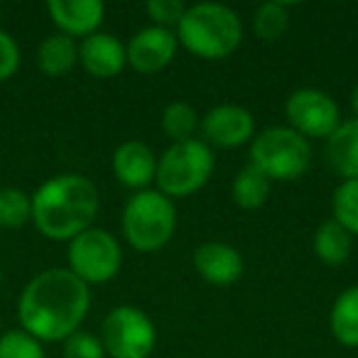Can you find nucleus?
Returning a JSON list of instances; mask_svg holds the SVG:
<instances>
[{"mask_svg": "<svg viewBox=\"0 0 358 358\" xmlns=\"http://www.w3.org/2000/svg\"><path fill=\"white\" fill-rule=\"evenodd\" d=\"M91 309V287L69 268H50L30 280L17 299L20 329L42 343H64Z\"/></svg>", "mask_w": 358, "mask_h": 358, "instance_id": "obj_1", "label": "nucleus"}, {"mask_svg": "<svg viewBox=\"0 0 358 358\" xmlns=\"http://www.w3.org/2000/svg\"><path fill=\"white\" fill-rule=\"evenodd\" d=\"M32 196V224L45 238L69 243L94 226L101 196L84 174H57L37 187Z\"/></svg>", "mask_w": 358, "mask_h": 358, "instance_id": "obj_2", "label": "nucleus"}, {"mask_svg": "<svg viewBox=\"0 0 358 358\" xmlns=\"http://www.w3.org/2000/svg\"><path fill=\"white\" fill-rule=\"evenodd\" d=\"M179 47L206 62L231 57L243 42V20L224 3H196L174 27Z\"/></svg>", "mask_w": 358, "mask_h": 358, "instance_id": "obj_3", "label": "nucleus"}, {"mask_svg": "<svg viewBox=\"0 0 358 358\" xmlns=\"http://www.w3.org/2000/svg\"><path fill=\"white\" fill-rule=\"evenodd\" d=\"M214 167V150L201 138L172 143L157 157L155 185L167 199H187L209 185Z\"/></svg>", "mask_w": 358, "mask_h": 358, "instance_id": "obj_4", "label": "nucleus"}, {"mask_svg": "<svg viewBox=\"0 0 358 358\" xmlns=\"http://www.w3.org/2000/svg\"><path fill=\"white\" fill-rule=\"evenodd\" d=\"M120 229L130 248L140 253H157L172 241L177 231V209L157 189L135 192L123 206Z\"/></svg>", "mask_w": 358, "mask_h": 358, "instance_id": "obj_5", "label": "nucleus"}, {"mask_svg": "<svg viewBox=\"0 0 358 358\" xmlns=\"http://www.w3.org/2000/svg\"><path fill=\"white\" fill-rule=\"evenodd\" d=\"M312 145L289 125H273L250 140V164L270 182H294L309 169Z\"/></svg>", "mask_w": 358, "mask_h": 358, "instance_id": "obj_6", "label": "nucleus"}, {"mask_svg": "<svg viewBox=\"0 0 358 358\" xmlns=\"http://www.w3.org/2000/svg\"><path fill=\"white\" fill-rule=\"evenodd\" d=\"M66 268L91 287L115 280L123 268V248L120 241L106 229H86L69 241L66 248Z\"/></svg>", "mask_w": 358, "mask_h": 358, "instance_id": "obj_7", "label": "nucleus"}, {"mask_svg": "<svg viewBox=\"0 0 358 358\" xmlns=\"http://www.w3.org/2000/svg\"><path fill=\"white\" fill-rule=\"evenodd\" d=\"M99 338L110 358H150L157 346V329L140 307L120 304L101 322Z\"/></svg>", "mask_w": 358, "mask_h": 358, "instance_id": "obj_8", "label": "nucleus"}, {"mask_svg": "<svg viewBox=\"0 0 358 358\" xmlns=\"http://www.w3.org/2000/svg\"><path fill=\"white\" fill-rule=\"evenodd\" d=\"M285 115L287 125L302 138L329 140L334 130L341 125V110L338 103L322 89L304 86L287 96L285 101Z\"/></svg>", "mask_w": 358, "mask_h": 358, "instance_id": "obj_9", "label": "nucleus"}, {"mask_svg": "<svg viewBox=\"0 0 358 358\" xmlns=\"http://www.w3.org/2000/svg\"><path fill=\"white\" fill-rule=\"evenodd\" d=\"M201 140L211 150H236L255 138V118L248 108L236 103H221L206 110L199 125Z\"/></svg>", "mask_w": 358, "mask_h": 358, "instance_id": "obj_10", "label": "nucleus"}, {"mask_svg": "<svg viewBox=\"0 0 358 358\" xmlns=\"http://www.w3.org/2000/svg\"><path fill=\"white\" fill-rule=\"evenodd\" d=\"M177 50L179 42L174 30L150 25L130 37L125 45V57H128V66H133L138 74H159L172 64Z\"/></svg>", "mask_w": 358, "mask_h": 358, "instance_id": "obj_11", "label": "nucleus"}, {"mask_svg": "<svg viewBox=\"0 0 358 358\" xmlns=\"http://www.w3.org/2000/svg\"><path fill=\"white\" fill-rule=\"evenodd\" d=\"M194 270L206 280L209 285L216 287H229L236 285L245 273V260L238 248L224 241H206L192 255Z\"/></svg>", "mask_w": 358, "mask_h": 358, "instance_id": "obj_12", "label": "nucleus"}, {"mask_svg": "<svg viewBox=\"0 0 358 358\" xmlns=\"http://www.w3.org/2000/svg\"><path fill=\"white\" fill-rule=\"evenodd\" d=\"M110 167L120 185L128 189L143 192L150 189V185L155 182L157 174V155L152 152V148L140 140H125L115 148Z\"/></svg>", "mask_w": 358, "mask_h": 358, "instance_id": "obj_13", "label": "nucleus"}, {"mask_svg": "<svg viewBox=\"0 0 358 358\" xmlns=\"http://www.w3.org/2000/svg\"><path fill=\"white\" fill-rule=\"evenodd\" d=\"M50 20L55 22L57 32L71 37L86 40L89 35L99 32L103 22L106 8L101 0H50L47 3Z\"/></svg>", "mask_w": 358, "mask_h": 358, "instance_id": "obj_14", "label": "nucleus"}, {"mask_svg": "<svg viewBox=\"0 0 358 358\" xmlns=\"http://www.w3.org/2000/svg\"><path fill=\"white\" fill-rule=\"evenodd\" d=\"M79 64L94 79H113L128 64L125 45L110 32H94L79 42Z\"/></svg>", "mask_w": 358, "mask_h": 358, "instance_id": "obj_15", "label": "nucleus"}, {"mask_svg": "<svg viewBox=\"0 0 358 358\" xmlns=\"http://www.w3.org/2000/svg\"><path fill=\"white\" fill-rule=\"evenodd\" d=\"M327 155L334 172L343 179H358V118L341 120L327 140Z\"/></svg>", "mask_w": 358, "mask_h": 358, "instance_id": "obj_16", "label": "nucleus"}, {"mask_svg": "<svg viewBox=\"0 0 358 358\" xmlns=\"http://www.w3.org/2000/svg\"><path fill=\"white\" fill-rule=\"evenodd\" d=\"M37 64H40L42 74L55 76V79L69 74L79 64V45L62 32L47 35L37 47Z\"/></svg>", "mask_w": 358, "mask_h": 358, "instance_id": "obj_17", "label": "nucleus"}, {"mask_svg": "<svg viewBox=\"0 0 358 358\" xmlns=\"http://www.w3.org/2000/svg\"><path fill=\"white\" fill-rule=\"evenodd\" d=\"M312 248H314V255H317L324 265L336 268V265H343L351 258L353 236L348 234L343 226H338L334 219H327L314 231Z\"/></svg>", "mask_w": 358, "mask_h": 358, "instance_id": "obj_18", "label": "nucleus"}, {"mask_svg": "<svg viewBox=\"0 0 358 358\" xmlns=\"http://www.w3.org/2000/svg\"><path fill=\"white\" fill-rule=\"evenodd\" d=\"M329 329L346 348H358V285L346 287L331 304Z\"/></svg>", "mask_w": 358, "mask_h": 358, "instance_id": "obj_19", "label": "nucleus"}, {"mask_svg": "<svg viewBox=\"0 0 358 358\" xmlns=\"http://www.w3.org/2000/svg\"><path fill=\"white\" fill-rule=\"evenodd\" d=\"M270 182L260 169H255L253 164L238 169L234 177V185H231V196H234V204L243 211H255L260 206H265L270 196Z\"/></svg>", "mask_w": 358, "mask_h": 358, "instance_id": "obj_20", "label": "nucleus"}, {"mask_svg": "<svg viewBox=\"0 0 358 358\" xmlns=\"http://www.w3.org/2000/svg\"><path fill=\"white\" fill-rule=\"evenodd\" d=\"M164 135L172 143H185V140H194L199 133L201 115L196 113V108L187 101H172L164 106L162 118H159Z\"/></svg>", "mask_w": 358, "mask_h": 358, "instance_id": "obj_21", "label": "nucleus"}, {"mask_svg": "<svg viewBox=\"0 0 358 358\" xmlns=\"http://www.w3.org/2000/svg\"><path fill=\"white\" fill-rule=\"evenodd\" d=\"M289 27V6L280 0H270L255 8L253 13V32L258 40L275 42L287 32Z\"/></svg>", "mask_w": 358, "mask_h": 358, "instance_id": "obj_22", "label": "nucleus"}, {"mask_svg": "<svg viewBox=\"0 0 358 358\" xmlns=\"http://www.w3.org/2000/svg\"><path fill=\"white\" fill-rule=\"evenodd\" d=\"M331 219L358 238V179H341L331 194Z\"/></svg>", "mask_w": 358, "mask_h": 358, "instance_id": "obj_23", "label": "nucleus"}, {"mask_svg": "<svg viewBox=\"0 0 358 358\" xmlns=\"http://www.w3.org/2000/svg\"><path fill=\"white\" fill-rule=\"evenodd\" d=\"M32 221V196L17 187L0 189V229H22Z\"/></svg>", "mask_w": 358, "mask_h": 358, "instance_id": "obj_24", "label": "nucleus"}, {"mask_svg": "<svg viewBox=\"0 0 358 358\" xmlns=\"http://www.w3.org/2000/svg\"><path fill=\"white\" fill-rule=\"evenodd\" d=\"M0 358H47L42 341L22 329H8L0 334Z\"/></svg>", "mask_w": 358, "mask_h": 358, "instance_id": "obj_25", "label": "nucleus"}, {"mask_svg": "<svg viewBox=\"0 0 358 358\" xmlns=\"http://www.w3.org/2000/svg\"><path fill=\"white\" fill-rule=\"evenodd\" d=\"M187 3L182 0H148L145 3V15L152 20L155 27H164V30H172L179 25V20L185 17Z\"/></svg>", "mask_w": 358, "mask_h": 358, "instance_id": "obj_26", "label": "nucleus"}, {"mask_svg": "<svg viewBox=\"0 0 358 358\" xmlns=\"http://www.w3.org/2000/svg\"><path fill=\"white\" fill-rule=\"evenodd\" d=\"M64 358H106V348L96 334L79 329L64 341Z\"/></svg>", "mask_w": 358, "mask_h": 358, "instance_id": "obj_27", "label": "nucleus"}, {"mask_svg": "<svg viewBox=\"0 0 358 358\" xmlns=\"http://www.w3.org/2000/svg\"><path fill=\"white\" fill-rule=\"evenodd\" d=\"M20 62H22V55H20V47H17L15 37L10 32L0 30V81H8L17 74L20 69Z\"/></svg>", "mask_w": 358, "mask_h": 358, "instance_id": "obj_28", "label": "nucleus"}, {"mask_svg": "<svg viewBox=\"0 0 358 358\" xmlns=\"http://www.w3.org/2000/svg\"><path fill=\"white\" fill-rule=\"evenodd\" d=\"M351 110H353V118H358V84L351 91Z\"/></svg>", "mask_w": 358, "mask_h": 358, "instance_id": "obj_29", "label": "nucleus"}]
</instances>
